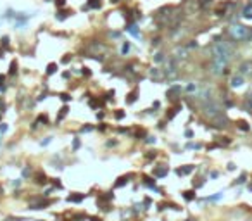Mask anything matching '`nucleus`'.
Instances as JSON below:
<instances>
[{"instance_id": "f257e3e1", "label": "nucleus", "mask_w": 252, "mask_h": 221, "mask_svg": "<svg viewBox=\"0 0 252 221\" xmlns=\"http://www.w3.org/2000/svg\"><path fill=\"white\" fill-rule=\"evenodd\" d=\"M233 57V47L228 41H219L216 38V43L211 47V61H213V73L214 74H223L230 61Z\"/></svg>"}, {"instance_id": "f03ea898", "label": "nucleus", "mask_w": 252, "mask_h": 221, "mask_svg": "<svg viewBox=\"0 0 252 221\" xmlns=\"http://www.w3.org/2000/svg\"><path fill=\"white\" fill-rule=\"evenodd\" d=\"M228 35L235 41H251L252 40V28L244 26V24H233L228 29Z\"/></svg>"}, {"instance_id": "7ed1b4c3", "label": "nucleus", "mask_w": 252, "mask_h": 221, "mask_svg": "<svg viewBox=\"0 0 252 221\" xmlns=\"http://www.w3.org/2000/svg\"><path fill=\"white\" fill-rule=\"evenodd\" d=\"M202 111H204V114H206L211 121H216V119H219L221 116H225V109H223L214 99L204 102V104H202Z\"/></svg>"}, {"instance_id": "20e7f679", "label": "nucleus", "mask_w": 252, "mask_h": 221, "mask_svg": "<svg viewBox=\"0 0 252 221\" xmlns=\"http://www.w3.org/2000/svg\"><path fill=\"white\" fill-rule=\"evenodd\" d=\"M150 78L156 81V83H162L166 80V74H164V69H159V67H152L150 69Z\"/></svg>"}, {"instance_id": "39448f33", "label": "nucleus", "mask_w": 252, "mask_h": 221, "mask_svg": "<svg viewBox=\"0 0 252 221\" xmlns=\"http://www.w3.org/2000/svg\"><path fill=\"white\" fill-rule=\"evenodd\" d=\"M252 73V62L251 61H244L240 66H238V74L244 76V74H251Z\"/></svg>"}, {"instance_id": "423d86ee", "label": "nucleus", "mask_w": 252, "mask_h": 221, "mask_svg": "<svg viewBox=\"0 0 252 221\" xmlns=\"http://www.w3.org/2000/svg\"><path fill=\"white\" fill-rule=\"evenodd\" d=\"M104 50H105V47L102 43H90L88 45V52H92V54H98V52H104Z\"/></svg>"}, {"instance_id": "0eeeda50", "label": "nucleus", "mask_w": 252, "mask_h": 221, "mask_svg": "<svg viewBox=\"0 0 252 221\" xmlns=\"http://www.w3.org/2000/svg\"><path fill=\"white\" fill-rule=\"evenodd\" d=\"M181 92V88L180 86H171L169 90H168V93H166V97L169 99V100H176V95Z\"/></svg>"}, {"instance_id": "6e6552de", "label": "nucleus", "mask_w": 252, "mask_h": 221, "mask_svg": "<svg viewBox=\"0 0 252 221\" xmlns=\"http://www.w3.org/2000/svg\"><path fill=\"white\" fill-rule=\"evenodd\" d=\"M168 166H159V168H154V176H157V178H164L166 175H168Z\"/></svg>"}, {"instance_id": "1a4fd4ad", "label": "nucleus", "mask_w": 252, "mask_h": 221, "mask_svg": "<svg viewBox=\"0 0 252 221\" xmlns=\"http://www.w3.org/2000/svg\"><path fill=\"white\" fill-rule=\"evenodd\" d=\"M192 171H194V166H190V164H188V166L178 168V169H176V175H178V176H185V175H190Z\"/></svg>"}, {"instance_id": "9d476101", "label": "nucleus", "mask_w": 252, "mask_h": 221, "mask_svg": "<svg viewBox=\"0 0 252 221\" xmlns=\"http://www.w3.org/2000/svg\"><path fill=\"white\" fill-rule=\"evenodd\" d=\"M242 85H244V76L235 74V76L232 78V86H233V88H238V86H242Z\"/></svg>"}, {"instance_id": "9b49d317", "label": "nucleus", "mask_w": 252, "mask_h": 221, "mask_svg": "<svg viewBox=\"0 0 252 221\" xmlns=\"http://www.w3.org/2000/svg\"><path fill=\"white\" fill-rule=\"evenodd\" d=\"M83 199H85V195H83V194H71V195H67V202H74V204L81 202Z\"/></svg>"}, {"instance_id": "f8f14e48", "label": "nucleus", "mask_w": 252, "mask_h": 221, "mask_svg": "<svg viewBox=\"0 0 252 221\" xmlns=\"http://www.w3.org/2000/svg\"><path fill=\"white\" fill-rule=\"evenodd\" d=\"M244 109L252 114V93H249V95L245 97V100H244Z\"/></svg>"}, {"instance_id": "ddd939ff", "label": "nucleus", "mask_w": 252, "mask_h": 221, "mask_svg": "<svg viewBox=\"0 0 252 221\" xmlns=\"http://www.w3.org/2000/svg\"><path fill=\"white\" fill-rule=\"evenodd\" d=\"M137 97H138V90L135 88L133 92H130V93H128V99H126V104H133V102L137 100Z\"/></svg>"}, {"instance_id": "4468645a", "label": "nucleus", "mask_w": 252, "mask_h": 221, "mask_svg": "<svg viewBox=\"0 0 252 221\" xmlns=\"http://www.w3.org/2000/svg\"><path fill=\"white\" fill-rule=\"evenodd\" d=\"M69 14H73V10H60V12H59V14H57L55 17H57L59 21H64V19H66V17H67Z\"/></svg>"}, {"instance_id": "2eb2a0df", "label": "nucleus", "mask_w": 252, "mask_h": 221, "mask_svg": "<svg viewBox=\"0 0 252 221\" xmlns=\"http://www.w3.org/2000/svg\"><path fill=\"white\" fill-rule=\"evenodd\" d=\"M128 182H130V180H128V176H121V178L116 182V185H114V187H116V188H119V187H124Z\"/></svg>"}, {"instance_id": "dca6fc26", "label": "nucleus", "mask_w": 252, "mask_h": 221, "mask_svg": "<svg viewBox=\"0 0 252 221\" xmlns=\"http://www.w3.org/2000/svg\"><path fill=\"white\" fill-rule=\"evenodd\" d=\"M183 199H185V201H194V199H195V192H194V190L183 192Z\"/></svg>"}, {"instance_id": "f3484780", "label": "nucleus", "mask_w": 252, "mask_h": 221, "mask_svg": "<svg viewBox=\"0 0 252 221\" xmlns=\"http://www.w3.org/2000/svg\"><path fill=\"white\" fill-rule=\"evenodd\" d=\"M57 71V64L55 62H50L48 66H47V74H54Z\"/></svg>"}, {"instance_id": "a211bd4d", "label": "nucleus", "mask_w": 252, "mask_h": 221, "mask_svg": "<svg viewBox=\"0 0 252 221\" xmlns=\"http://www.w3.org/2000/svg\"><path fill=\"white\" fill-rule=\"evenodd\" d=\"M237 124H238V128H240L242 131H249V130H251V126H249L245 121H237Z\"/></svg>"}, {"instance_id": "6ab92c4d", "label": "nucleus", "mask_w": 252, "mask_h": 221, "mask_svg": "<svg viewBox=\"0 0 252 221\" xmlns=\"http://www.w3.org/2000/svg\"><path fill=\"white\" fill-rule=\"evenodd\" d=\"M178 111H180V105H175V107L169 111V114H168V119H173V118L176 116V112H178Z\"/></svg>"}, {"instance_id": "aec40b11", "label": "nucleus", "mask_w": 252, "mask_h": 221, "mask_svg": "<svg viewBox=\"0 0 252 221\" xmlns=\"http://www.w3.org/2000/svg\"><path fill=\"white\" fill-rule=\"evenodd\" d=\"M88 7H92V9H98V7H100V0H88Z\"/></svg>"}, {"instance_id": "412c9836", "label": "nucleus", "mask_w": 252, "mask_h": 221, "mask_svg": "<svg viewBox=\"0 0 252 221\" xmlns=\"http://www.w3.org/2000/svg\"><path fill=\"white\" fill-rule=\"evenodd\" d=\"M16 71H17V62H16V61H12V62H10V69H9V74L12 76V74H14Z\"/></svg>"}, {"instance_id": "4be33fe9", "label": "nucleus", "mask_w": 252, "mask_h": 221, "mask_svg": "<svg viewBox=\"0 0 252 221\" xmlns=\"http://www.w3.org/2000/svg\"><path fill=\"white\" fill-rule=\"evenodd\" d=\"M67 111H69V109H67V105H64V107L60 109V114L57 116V121H60V119H62V118H64V116L67 114Z\"/></svg>"}, {"instance_id": "5701e85b", "label": "nucleus", "mask_w": 252, "mask_h": 221, "mask_svg": "<svg viewBox=\"0 0 252 221\" xmlns=\"http://www.w3.org/2000/svg\"><path fill=\"white\" fill-rule=\"evenodd\" d=\"M244 16H245V17H252V5H247V7L244 9Z\"/></svg>"}, {"instance_id": "b1692460", "label": "nucleus", "mask_w": 252, "mask_h": 221, "mask_svg": "<svg viewBox=\"0 0 252 221\" xmlns=\"http://www.w3.org/2000/svg\"><path fill=\"white\" fill-rule=\"evenodd\" d=\"M45 182H47V176H45V175H36V183L41 185V183H45Z\"/></svg>"}, {"instance_id": "393cba45", "label": "nucleus", "mask_w": 252, "mask_h": 221, "mask_svg": "<svg viewBox=\"0 0 252 221\" xmlns=\"http://www.w3.org/2000/svg\"><path fill=\"white\" fill-rule=\"evenodd\" d=\"M114 116H116V119H123V118H124V112H123V111H118Z\"/></svg>"}, {"instance_id": "a878e982", "label": "nucleus", "mask_w": 252, "mask_h": 221, "mask_svg": "<svg viewBox=\"0 0 252 221\" xmlns=\"http://www.w3.org/2000/svg\"><path fill=\"white\" fill-rule=\"evenodd\" d=\"M128 31H130V33H133L135 36H138V31L135 29V26H130V28H128Z\"/></svg>"}, {"instance_id": "bb28decb", "label": "nucleus", "mask_w": 252, "mask_h": 221, "mask_svg": "<svg viewBox=\"0 0 252 221\" xmlns=\"http://www.w3.org/2000/svg\"><path fill=\"white\" fill-rule=\"evenodd\" d=\"M60 99H62L64 102H67V100H71V97H69L67 93H62V95H60Z\"/></svg>"}, {"instance_id": "cd10ccee", "label": "nucleus", "mask_w": 252, "mask_h": 221, "mask_svg": "<svg viewBox=\"0 0 252 221\" xmlns=\"http://www.w3.org/2000/svg\"><path fill=\"white\" fill-rule=\"evenodd\" d=\"M64 3H66V0H55V5L57 7H64Z\"/></svg>"}, {"instance_id": "c85d7f7f", "label": "nucleus", "mask_w": 252, "mask_h": 221, "mask_svg": "<svg viewBox=\"0 0 252 221\" xmlns=\"http://www.w3.org/2000/svg\"><path fill=\"white\" fill-rule=\"evenodd\" d=\"M128 50H130V43H124V45H123V54H126Z\"/></svg>"}, {"instance_id": "c756f323", "label": "nucleus", "mask_w": 252, "mask_h": 221, "mask_svg": "<svg viewBox=\"0 0 252 221\" xmlns=\"http://www.w3.org/2000/svg\"><path fill=\"white\" fill-rule=\"evenodd\" d=\"M164 57H162V54H156V62H161Z\"/></svg>"}, {"instance_id": "7c9ffc66", "label": "nucleus", "mask_w": 252, "mask_h": 221, "mask_svg": "<svg viewBox=\"0 0 252 221\" xmlns=\"http://www.w3.org/2000/svg\"><path fill=\"white\" fill-rule=\"evenodd\" d=\"M244 182H245V175H242V176H240V178L237 180V183H238V185H242Z\"/></svg>"}, {"instance_id": "2f4dec72", "label": "nucleus", "mask_w": 252, "mask_h": 221, "mask_svg": "<svg viewBox=\"0 0 252 221\" xmlns=\"http://www.w3.org/2000/svg\"><path fill=\"white\" fill-rule=\"evenodd\" d=\"M2 41H3V47H9V38H7V36H3Z\"/></svg>"}, {"instance_id": "473e14b6", "label": "nucleus", "mask_w": 252, "mask_h": 221, "mask_svg": "<svg viewBox=\"0 0 252 221\" xmlns=\"http://www.w3.org/2000/svg\"><path fill=\"white\" fill-rule=\"evenodd\" d=\"M73 147H74V149H78V147H79V140H78V138H74V142H73Z\"/></svg>"}, {"instance_id": "72a5a7b5", "label": "nucleus", "mask_w": 252, "mask_h": 221, "mask_svg": "<svg viewBox=\"0 0 252 221\" xmlns=\"http://www.w3.org/2000/svg\"><path fill=\"white\" fill-rule=\"evenodd\" d=\"M7 131V124H0V133H5Z\"/></svg>"}, {"instance_id": "f704fd0d", "label": "nucleus", "mask_w": 252, "mask_h": 221, "mask_svg": "<svg viewBox=\"0 0 252 221\" xmlns=\"http://www.w3.org/2000/svg\"><path fill=\"white\" fill-rule=\"evenodd\" d=\"M159 43H161V38H156V40H152V45H156V47H157Z\"/></svg>"}, {"instance_id": "c9c22d12", "label": "nucleus", "mask_w": 252, "mask_h": 221, "mask_svg": "<svg viewBox=\"0 0 252 221\" xmlns=\"http://www.w3.org/2000/svg\"><path fill=\"white\" fill-rule=\"evenodd\" d=\"M69 59H71V57H69V55H66V57L62 59V62H64V64H67V62H69Z\"/></svg>"}, {"instance_id": "e433bc0d", "label": "nucleus", "mask_w": 252, "mask_h": 221, "mask_svg": "<svg viewBox=\"0 0 252 221\" xmlns=\"http://www.w3.org/2000/svg\"><path fill=\"white\" fill-rule=\"evenodd\" d=\"M83 74H86V76H90V71H88V67H83Z\"/></svg>"}, {"instance_id": "4c0bfd02", "label": "nucleus", "mask_w": 252, "mask_h": 221, "mask_svg": "<svg viewBox=\"0 0 252 221\" xmlns=\"http://www.w3.org/2000/svg\"><path fill=\"white\" fill-rule=\"evenodd\" d=\"M90 130H92V126H83L81 128V131H90Z\"/></svg>"}, {"instance_id": "58836bf2", "label": "nucleus", "mask_w": 252, "mask_h": 221, "mask_svg": "<svg viewBox=\"0 0 252 221\" xmlns=\"http://www.w3.org/2000/svg\"><path fill=\"white\" fill-rule=\"evenodd\" d=\"M92 221H102V220H100V218H95V216H93V218H92Z\"/></svg>"}, {"instance_id": "ea45409f", "label": "nucleus", "mask_w": 252, "mask_h": 221, "mask_svg": "<svg viewBox=\"0 0 252 221\" xmlns=\"http://www.w3.org/2000/svg\"><path fill=\"white\" fill-rule=\"evenodd\" d=\"M111 2H112V3H118V2H121V0H111Z\"/></svg>"}]
</instances>
